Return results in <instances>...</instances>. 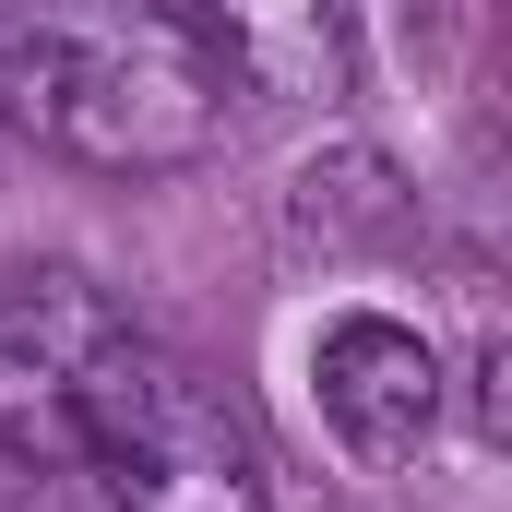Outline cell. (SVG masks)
<instances>
[{
  "mask_svg": "<svg viewBox=\"0 0 512 512\" xmlns=\"http://www.w3.org/2000/svg\"><path fill=\"white\" fill-rule=\"evenodd\" d=\"M0 120L36 131L72 167L108 179H167L227 143V72L179 12L131 0H48L0 24Z\"/></svg>",
  "mask_w": 512,
  "mask_h": 512,
  "instance_id": "obj_1",
  "label": "cell"
},
{
  "mask_svg": "<svg viewBox=\"0 0 512 512\" xmlns=\"http://www.w3.org/2000/svg\"><path fill=\"white\" fill-rule=\"evenodd\" d=\"M72 465L108 489V512H274L262 429L143 334L96 358V382L72 405Z\"/></svg>",
  "mask_w": 512,
  "mask_h": 512,
  "instance_id": "obj_2",
  "label": "cell"
},
{
  "mask_svg": "<svg viewBox=\"0 0 512 512\" xmlns=\"http://www.w3.org/2000/svg\"><path fill=\"white\" fill-rule=\"evenodd\" d=\"M131 322L84 274H36L24 298H0V453H48L72 465V405L96 382V358Z\"/></svg>",
  "mask_w": 512,
  "mask_h": 512,
  "instance_id": "obj_3",
  "label": "cell"
},
{
  "mask_svg": "<svg viewBox=\"0 0 512 512\" xmlns=\"http://www.w3.org/2000/svg\"><path fill=\"white\" fill-rule=\"evenodd\" d=\"M310 393H322V429H334L358 465H417L429 429H441V358H429V334H405L382 310L322 322Z\"/></svg>",
  "mask_w": 512,
  "mask_h": 512,
  "instance_id": "obj_4",
  "label": "cell"
},
{
  "mask_svg": "<svg viewBox=\"0 0 512 512\" xmlns=\"http://www.w3.org/2000/svg\"><path fill=\"white\" fill-rule=\"evenodd\" d=\"M191 36L262 108H346L358 96V0H191Z\"/></svg>",
  "mask_w": 512,
  "mask_h": 512,
  "instance_id": "obj_5",
  "label": "cell"
}]
</instances>
